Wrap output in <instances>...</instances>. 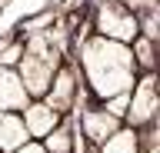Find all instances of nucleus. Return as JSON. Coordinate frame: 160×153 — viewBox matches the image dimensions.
<instances>
[{
	"mask_svg": "<svg viewBox=\"0 0 160 153\" xmlns=\"http://www.w3.org/2000/svg\"><path fill=\"white\" fill-rule=\"evenodd\" d=\"M20 120H23V127H27L30 140H43L57 123H63V113H57L50 103H43V100H27V107L20 110Z\"/></svg>",
	"mask_w": 160,
	"mask_h": 153,
	"instance_id": "39448f33",
	"label": "nucleus"
},
{
	"mask_svg": "<svg viewBox=\"0 0 160 153\" xmlns=\"http://www.w3.org/2000/svg\"><path fill=\"white\" fill-rule=\"evenodd\" d=\"M80 70H83L90 93L103 103L127 97V90L137 80V60H133L130 43H117L97 33L87 37L80 47Z\"/></svg>",
	"mask_w": 160,
	"mask_h": 153,
	"instance_id": "f257e3e1",
	"label": "nucleus"
},
{
	"mask_svg": "<svg viewBox=\"0 0 160 153\" xmlns=\"http://www.w3.org/2000/svg\"><path fill=\"white\" fill-rule=\"evenodd\" d=\"M97 153H140V130L120 123L110 136H103L97 143Z\"/></svg>",
	"mask_w": 160,
	"mask_h": 153,
	"instance_id": "1a4fd4ad",
	"label": "nucleus"
},
{
	"mask_svg": "<svg viewBox=\"0 0 160 153\" xmlns=\"http://www.w3.org/2000/svg\"><path fill=\"white\" fill-rule=\"evenodd\" d=\"M27 136V127L20 120L17 110H0V153H13L17 146H23Z\"/></svg>",
	"mask_w": 160,
	"mask_h": 153,
	"instance_id": "6e6552de",
	"label": "nucleus"
},
{
	"mask_svg": "<svg viewBox=\"0 0 160 153\" xmlns=\"http://www.w3.org/2000/svg\"><path fill=\"white\" fill-rule=\"evenodd\" d=\"M13 153H47V150H43V143H33V140H27L23 146H17Z\"/></svg>",
	"mask_w": 160,
	"mask_h": 153,
	"instance_id": "9b49d317",
	"label": "nucleus"
},
{
	"mask_svg": "<svg viewBox=\"0 0 160 153\" xmlns=\"http://www.w3.org/2000/svg\"><path fill=\"white\" fill-rule=\"evenodd\" d=\"M77 90H80V73L73 70V67H67V63H60L57 70H53V77H50L47 93H43L40 100L50 103L57 113H67L70 107L77 103Z\"/></svg>",
	"mask_w": 160,
	"mask_h": 153,
	"instance_id": "20e7f679",
	"label": "nucleus"
},
{
	"mask_svg": "<svg viewBox=\"0 0 160 153\" xmlns=\"http://www.w3.org/2000/svg\"><path fill=\"white\" fill-rule=\"evenodd\" d=\"M127 93L130 97H127V117H123L127 127H133V130L150 127V123L157 120V110H160V93H157L153 70H143V77H137Z\"/></svg>",
	"mask_w": 160,
	"mask_h": 153,
	"instance_id": "7ed1b4c3",
	"label": "nucleus"
},
{
	"mask_svg": "<svg viewBox=\"0 0 160 153\" xmlns=\"http://www.w3.org/2000/svg\"><path fill=\"white\" fill-rule=\"evenodd\" d=\"M43 150L47 153H77L73 127H70V123H57V127L43 136Z\"/></svg>",
	"mask_w": 160,
	"mask_h": 153,
	"instance_id": "9d476101",
	"label": "nucleus"
},
{
	"mask_svg": "<svg viewBox=\"0 0 160 153\" xmlns=\"http://www.w3.org/2000/svg\"><path fill=\"white\" fill-rule=\"evenodd\" d=\"M117 127H120V117L110 110V107H93V110L80 113V136L90 140L93 146H97L103 136H110Z\"/></svg>",
	"mask_w": 160,
	"mask_h": 153,
	"instance_id": "423d86ee",
	"label": "nucleus"
},
{
	"mask_svg": "<svg viewBox=\"0 0 160 153\" xmlns=\"http://www.w3.org/2000/svg\"><path fill=\"white\" fill-rule=\"evenodd\" d=\"M27 90H23V83H20L17 70L13 67H0V110H23L27 107Z\"/></svg>",
	"mask_w": 160,
	"mask_h": 153,
	"instance_id": "0eeeda50",
	"label": "nucleus"
},
{
	"mask_svg": "<svg viewBox=\"0 0 160 153\" xmlns=\"http://www.w3.org/2000/svg\"><path fill=\"white\" fill-rule=\"evenodd\" d=\"M93 33L117 43H133L140 37V13H133L123 0H107L93 10Z\"/></svg>",
	"mask_w": 160,
	"mask_h": 153,
	"instance_id": "f03ea898",
	"label": "nucleus"
}]
</instances>
